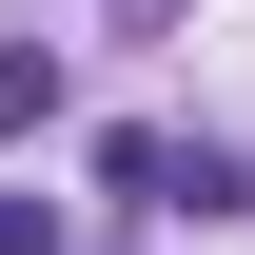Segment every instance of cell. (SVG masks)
I'll use <instances>...</instances> for the list:
<instances>
[{
    "label": "cell",
    "instance_id": "obj_2",
    "mask_svg": "<svg viewBox=\"0 0 255 255\" xmlns=\"http://www.w3.org/2000/svg\"><path fill=\"white\" fill-rule=\"evenodd\" d=\"M118 20H177V0H118Z\"/></svg>",
    "mask_w": 255,
    "mask_h": 255
},
{
    "label": "cell",
    "instance_id": "obj_1",
    "mask_svg": "<svg viewBox=\"0 0 255 255\" xmlns=\"http://www.w3.org/2000/svg\"><path fill=\"white\" fill-rule=\"evenodd\" d=\"M59 118V39H0V137H39Z\"/></svg>",
    "mask_w": 255,
    "mask_h": 255
}]
</instances>
